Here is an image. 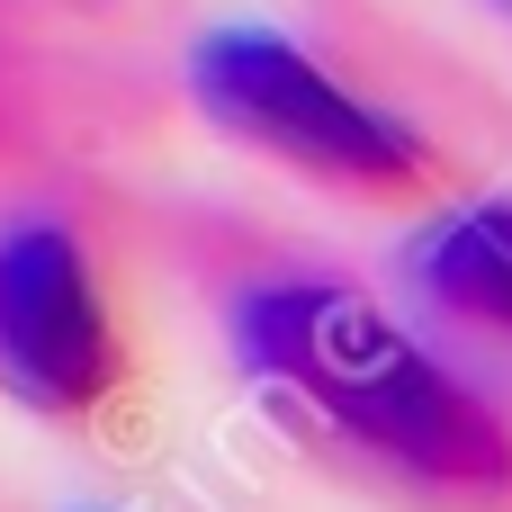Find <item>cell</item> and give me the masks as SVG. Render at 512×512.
Returning a JSON list of instances; mask_svg holds the SVG:
<instances>
[{
  "instance_id": "cell-1",
  "label": "cell",
  "mask_w": 512,
  "mask_h": 512,
  "mask_svg": "<svg viewBox=\"0 0 512 512\" xmlns=\"http://www.w3.org/2000/svg\"><path fill=\"white\" fill-rule=\"evenodd\" d=\"M243 378L351 477L423 512H512V423L378 297L261 279L234 297Z\"/></svg>"
},
{
  "instance_id": "cell-2",
  "label": "cell",
  "mask_w": 512,
  "mask_h": 512,
  "mask_svg": "<svg viewBox=\"0 0 512 512\" xmlns=\"http://www.w3.org/2000/svg\"><path fill=\"white\" fill-rule=\"evenodd\" d=\"M189 99H198V117L225 144L261 153L288 180L333 189L351 207H396L405 216V207H432L450 189V162L432 153V135H414L405 117L369 108L342 72H324L279 27H216V36H198Z\"/></svg>"
},
{
  "instance_id": "cell-3",
  "label": "cell",
  "mask_w": 512,
  "mask_h": 512,
  "mask_svg": "<svg viewBox=\"0 0 512 512\" xmlns=\"http://www.w3.org/2000/svg\"><path fill=\"white\" fill-rule=\"evenodd\" d=\"M0 387L45 423H90L126 387V342L90 252L63 225L0 234Z\"/></svg>"
},
{
  "instance_id": "cell-4",
  "label": "cell",
  "mask_w": 512,
  "mask_h": 512,
  "mask_svg": "<svg viewBox=\"0 0 512 512\" xmlns=\"http://www.w3.org/2000/svg\"><path fill=\"white\" fill-rule=\"evenodd\" d=\"M405 279L450 342L512 360V198H468L432 216L405 252Z\"/></svg>"
},
{
  "instance_id": "cell-5",
  "label": "cell",
  "mask_w": 512,
  "mask_h": 512,
  "mask_svg": "<svg viewBox=\"0 0 512 512\" xmlns=\"http://www.w3.org/2000/svg\"><path fill=\"white\" fill-rule=\"evenodd\" d=\"M495 9H504V18H512V0H495Z\"/></svg>"
}]
</instances>
